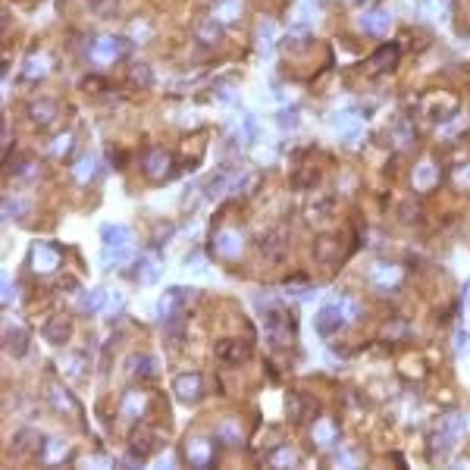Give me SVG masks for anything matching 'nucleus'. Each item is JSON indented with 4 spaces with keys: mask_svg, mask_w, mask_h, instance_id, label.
<instances>
[{
    "mask_svg": "<svg viewBox=\"0 0 470 470\" xmlns=\"http://www.w3.org/2000/svg\"><path fill=\"white\" fill-rule=\"evenodd\" d=\"M100 261L107 270L132 261V232L122 223H107L100 229Z\"/></svg>",
    "mask_w": 470,
    "mask_h": 470,
    "instance_id": "1",
    "label": "nucleus"
},
{
    "mask_svg": "<svg viewBox=\"0 0 470 470\" xmlns=\"http://www.w3.org/2000/svg\"><path fill=\"white\" fill-rule=\"evenodd\" d=\"M188 301H194V288L172 286L163 292L160 301H157V313H160L163 323H167V320H182V308Z\"/></svg>",
    "mask_w": 470,
    "mask_h": 470,
    "instance_id": "2",
    "label": "nucleus"
},
{
    "mask_svg": "<svg viewBox=\"0 0 470 470\" xmlns=\"http://www.w3.org/2000/svg\"><path fill=\"white\" fill-rule=\"evenodd\" d=\"M28 263L35 273L47 276V273H53L63 263V251L53 245V241H35V245H31V254H28Z\"/></svg>",
    "mask_w": 470,
    "mask_h": 470,
    "instance_id": "3",
    "label": "nucleus"
},
{
    "mask_svg": "<svg viewBox=\"0 0 470 470\" xmlns=\"http://www.w3.org/2000/svg\"><path fill=\"white\" fill-rule=\"evenodd\" d=\"M467 429V420L464 414H449V420H445V427L436 433V445H433V454L436 458H449V451L454 449V439Z\"/></svg>",
    "mask_w": 470,
    "mask_h": 470,
    "instance_id": "4",
    "label": "nucleus"
},
{
    "mask_svg": "<svg viewBox=\"0 0 470 470\" xmlns=\"http://www.w3.org/2000/svg\"><path fill=\"white\" fill-rule=\"evenodd\" d=\"M172 392H176V398L182 404H194L198 398L204 395V380L201 373H179L176 380H172Z\"/></svg>",
    "mask_w": 470,
    "mask_h": 470,
    "instance_id": "5",
    "label": "nucleus"
},
{
    "mask_svg": "<svg viewBox=\"0 0 470 470\" xmlns=\"http://www.w3.org/2000/svg\"><path fill=\"white\" fill-rule=\"evenodd\" d=\"M132 454H135L138 461H147L151 454L160 449V433L157 429H151V427H138L135 433H132Z\"/></svg>",
    "mask_w": 470,
    "mask_h": 470,
    "instance_id": "6",
    "label": "nucleus"
},
{
    "mask_svg": "<svg viewBox=\"0 0 470 470\" xmlns=\"http://www.w3.org/2000/svg\"><path fill=\"white\" fill-rule=\"evenodd\" d=\"M169 172H172V157L167 151H160V147L147 151V157H145V176L151 179V182H163Z\"/></svg>",
    "mask_w": 470,
    "mask_h": 470,
    "instance_id": "7",
    "label": "nucleus"
},
{
    "mask_svg": "<svg viewBox=\"0 0 470 470\" xmlns=\"http://www.w3.org/2000/svg\"><path fill=\"white\" fill-rule=\"evenodd\" d=\"M120 53H122V41H120V38L104 35V38H98V41L91 44L88 57L98 63V66H107V63H113L116 57H120Z\"/></svg>",
    "mask_w": 470,
    "mask_h": 470,
    "instance_id": "8",
    "label": "nucleus"
},
{
    "mask_svg": "<svg viewBox=\"0 0 470 470\" xmlns=\"http://www.w3.org/2000/svg\"><path fill=\"white\" fill-rule=\"evenodd\" d=\"M216 357L226 364H245L251 357V345L241 339H219L216 342Z\"/></svg>",
    "mask_w": 470,
    "mask_h": 470,
    "instance_id": "9",
    "label": "nucleus"
},
{
    "mask_svg": "<svg viewBox=\"0 0 470 470\" xmlns=\"http://www.w3.org/2000/svg\"><path fill=\"white\" fill-rule=\"evenodd\" d=\"M342 323H345V320H342L339 304H326V308H320V313L313 317V326H317V333L323 335V339H329L333 333H339Z\"/></svg>",
    "mask_w": 470,
    "mask_h": 470,
    "instance_id": "10",
    "label": "nucleus"
},
{
    "mask_svg": "<svg viewBox=\"0 0 470 470\" xmlns=\"http://www.w3.org/2000/svg\"><path fill=\"white\" fill-rule=\"evenodd\" d=\"M185 458H188V464L192 467H207L210 461H214V442H207V439H201V436L188 439Z\"/></svg>",
    "mask_w": 470,
    "mask_h": 470,
    "instance_id": "11",
    "label": "nucleus"
},
{
    "mask_svg": "<svg viewBox=\"0 0 470 470\" xmlns=\"http://www.w3.org/2000/svg\"><path fill=\"white\" fill-rule=\"evenodd\" d=\"M41 335H44V342H51V345H66L73 339V323H69L66 317H51L41 326Z\"/></svg>",
    "mask_w": 470,
    "mask_h": 470,
    "instance_id": "12",
    "label": "nucleus"
},
{
    "mask_svg": "<svg viewBox=\"0 0 470 470\" xmlns=\"http://www.w3.org/2000/svg\"><path fill=\"white\" fill-rule=\"evenodd\" d=\"M310 436H313V442H317L320 449H333V445L339 442V423H335L333 417H320L317 423H313Z\"/></svg>",
    "mask_w": 470,
    "mask_h": 470,
    "instance_id": "13",
    "label": "nucleus"
},
{
    "mask_svg": "<svg viewBox=\"0 0 470 470\" xmlns=\"http://www.w3.org/2000/svg\"><path fill=\"white\" fill-rule=\"evenodd\" d=\"M214 251L219 257H226V261H235V257L241 254V235L235 232V229H223V232H216V239H214Z\"/></svg>",
    "mask_w": 470,
    "mask_h": 470,
    "instance_id": "14",
    "label": "nucleus"
},
{
    "mask_svg": "<svg viewBox=\"0 0 470 470\" xmlns=\"http://www.w3.org/2000/svg\"><path fill=\"white\" fill-rule=\"evenodd\" d=\"M286 251H288V241H286V232L282 229H273L261 239V254L266 257V261H282Z\"/></svg>",
    "mask_w": 470,
    "mask_h": 470,
    "instance_id": "15",
    "label": "nucleus"
},
{
    "mask_svg": "<svg viewBox=\"0 0 470 470\" xmlns=\"http://www.w3.org/2000/svg\"><path fill=\"white\" fill-rule=\"evenodd\" d=\"M357 26L364 28V31H370V35H389L392 16H389L386 10H367V13H360Z\"/></svg>",
    "mask_w": 470,
    "mask_h": 470,
    "instance_id": "16",
    "label": "nucleus"
},
{
    "mask_svg": "<svg viewBox=\"0 0 470 470\" xmlns=\"http://www.w3.org/2000/svg\"><path fill=\"white\" fill-rule=\"evenodd\" d=\"M339 254H342V245H339L335 235H320V239L313 241V261L335 263V261H339Z\"/></svg>",
    "mask_w": 470,
    "mask_h": 470,
    "instance_id": "17",
    "label": "nucleus"
},
{
    "mask_svg": "<svg viewBox=\"0 0 470 470\" xmlns=\"http://www.w3.org/2000/svg\"><path fill=\"white\" fill-rule=\"evenodd\" d=\"M145 407H147V398H145V392L141 389H129L122 395V404H120V417L125 420H135L145 414Z\"/></svg>",
    "mask_w": 470,
    "mask_h": 470,
    "instance_id": "18",
    "label": "nucleus"
},
{
    "mask_svg": "<svg viewBox=\"0 0 470 470\" xmlns=\"http://www.w3.org/2000/svg\"><path fill=\"white\" fill-rule=\"evenodd\" d=\"M439 182V169H436V163H429V160H423V163H417L414 167V172H411V185L417 188V192H429Z\"/></svg>",
    "mask_w": 470,
    "mask_h": 470,
    "instance_id": "19",
    "label": "nucleus"
},
{
    "mask_svg": "<svg viewBox=\"0 0 470 470\" xmlns=\"http://www.w3.org/2000/svg\"><path fill=\"white\" fill-rule=\"evenodd\" d=\"M4 348H6V355H13V357H22L28 351V333L22 326H6V333H4Z\"/></svg>",
    "mask_w": 470,
    "mask_h": 470,
    "instance_id": "20",
    "label": "nucleus"
},
{
    "mask_svg": "<svg viewBox=\"0 0 470 470\" xmlns=\"http://www.w3.org/2000/svg\"><path fill=\"white\" fill-rule=\"evenodd\" d=\"M370 279L376 282L380 288H395L398 282H402V266H395V263H376L373 270H370Z\"/></svg>",
    "mask_w": 470,
    "mask_h": 470,
    "instance_id": "21",
    "label": "nucleus"
},
{
    "mask_svg": "<svg viewBox=\"0 0 470 470\" xmlns=\"http://www.w3.org/2000/svg\"><path fill=\"white\" fill-rule=\"evenodd\" d=\"M273 44H276V26L270 19H261L257 22V47H261L263 57L273 53Z\"/></svg>",
    "mask_w": 470,
    "mask_h": 470,
    "instance_id": "22",
    "label": "nucleus"
},
{
    "mask_svg": "<svg viewBox=\"0 0 470 470\" xmlns=\"http://www.w3.org/2000/svg\"><path fill=\"white\" fill-rule=\"evenodd\" d=\"M28 116H31V122L47 125V122L57 120V104H53V100H38V104L28 107Z\"/></svg>",
    "mask_w": 470,
    "mask_h": 470,
    "instance_id": "23",
    "label": "nucleus"
},
{
    "mask_svg": "<svg viewBox=\"0 0 470 470\" xmlns=\"http://www.w3.org/2000/svg\"><path fill=\"white\" fill-rule=\"evenodd\" d=\"M335 129H339L348 141H357V138H360V132H364V125H360V120H357L355 113H342L339 120H335Z\"/></svg>",
    "mask_w": 470,
    "mask_h": 470,
    "instance_id": "24",
    "label": "nucleus"
},
{
    "mask_svg": "<svg viewBox=\"0 0 470 470\" xmlns=\"http://www.w3.org/2000/svg\"><path fill=\"white\" fill-rule=\"evenodd\" d=\"M104 301H107L104 288H91V292H85L82 298H78V310L82 313H98L100 308H104Z\"/></svg>",
    "mask_w": 470,
    "mask_h": 470,
    "instance_id": "25",
    "label": "nucleus"
},
{
    "mask_svg": "<svg viewBox=\"0 0 470 470\" xmlns=\"http://www.w3.org/2000/svg\"><path fill=\"white\" fill-rule=\"evenodd\" d=\"M239 13H241V0H219V4H214L216 22H232Z\"/></svg>",
    "mask_w": 470,
    "mask_h": 470,
    "instance_id": "26",
    "label": "nucleus"
},
{
    "mask_svg": "<svg viewBox=\"0 0 470 470\" xmlns=\"http://www.w3.org/2000/svg\"><path fill=\"white\" fill-rule=\"evenodd\" d=\"M47 63H51V60H47L44 53H31V57L26 60V69H22V75H26V78H41V75H47V69H51Z\"/></svg>",
    "mask_w": 470,
    "mask_h": 470,
    "instance_id": "27",
    "label": "nucleus"
},
{
    "mask_svg": "<svg viewBox=\"0 0 470 470\" xmlns=\"http://www.w3.org/2000/svg\"><path fill=\"white\" fill-rule=\"evenodd\" d=\"M194 35H198L201 44H216L219 41V22L210 16L207 22H198V28H194Z\"/></svg>",
    "mask_w": 470,
    "mask_h": 470,
    "instance_id": "28",
    "label": "nucleus"
},
{
    "mask_svg": "<svg viewBox=\"0 0 470 470\" xmlns=\"http://www.w3.org/2000/svg\"><path fill=\"white\" fill-rule=\"evenodd\" d=\"M216 436L223 439L226 445H239L241 442V429H239V423H235V420H223V423H219Z\"/></svg>",
    "mask_w": 470,
    "mask_h": 470,
    "instance_id": "29",
    "label": "nucleus"
},
{
    "mask_svg": "<svg viewBox=\"0 0 470 470\" xmlns=\"http://www.w3.org/2000/svg\"><path fill=\"white\" fill-rule=\"evenodd\" d=\"M157 273H160V266H157L154 257H141V261H138V270H135V279H138V282H154Z\"/></svg>",
    "mask_w": 470,
    "mask_h": 470,
    "instance_id": "30",
    "label": "nucleus"
},
{
    "mask_svg": "<svg viewBox=\"0 0 470 470\" xmlns=\"http://www.w3.org/2000/svg\"><path fill=\"white\" fill-rule=\"evenodd\" d=\"M60 367H63V373H66V376L78 380V376L85 373V370H82V367H85V355H66V357L60 360Z\"/></svg>",
    "mask_w": 470,
    "mask_h": 470,
    "instance_id": "31",
    "label": "nucleus"
},
{
    "mask_svg": "<svg viewBox=\"0 0 470 470\" xmlns=\"http://www.w3.org/2000/svg\"><path fill=\"white\" fill-rule=\"evenodd\" d=\"M270 464L273 467H295L298 464V454L292 451V449H286V445H282V449H276L270 454Z\"/></svg>",
    "mask_w": 470,
    "mask_h": 470,
    "instance_id": "32",
    "label": "nucleus"
},
{
    "mask_svg": "<svg viewBox=\"0 0 470 470\" xmlns=\"http://www.w3.org/2000/svg\"><path fill=\"white\" fill-rule=\"evenodd\" d=\"M116 6H120V0H88V10L100 16V19H110L116 13Z\"/></svg>",
    "mask_w": 470,
    "mask_h": 470,
    "instance_id": "33",
    "label": "nucleus"
},
{
    "mask_svg": "<svg viewBox=\"0 0 470 470\" xmlns=\"http://www.w3.org/2000/svg\"><path fill=\"white\" fill-rule=\"evenodd\" d=\"M317 13V0H298V10H295V22L298 26H308Z\"/></svg>",
    "mask_w": 470,
    "mask_h": 470,
    "instance_id": "34",
    "label": "nucleus"
},
{
    "mask_svg": "<svg viewBox=\"0 0 470 470\" xmlns=\"http://www.w3.org/2000/svg\"><path fill=\"white\" fill-rule=\"evenodd\" d=\"M94 167H98V160H94V157L88 154V157H82V160H78L75 163V179H78V182H88V179L94 176Z\"/></svg>",
    "mask_w": 470,
    "mask_h": 470,
    "instance_id": "35",
    "label": "nucleus"
},
{
    "mask_svg": "<svg viewBox=\"0 0 470 470\" xmlns=\"http://www.w3.org/2000/svg\"><path fill=\"white\" fill-rule=\"evenodd\" d=\"M335 304H339V310H342V320H345V323H355V320H357V313H360V304L355 301V298H339V301H335Z\"/></svg>",
    "mask_w": 470,
    "mask_h": 470,
    "instance_id": "36",
    "label": "nucleus"
},
{
    "mask_svg": "<svg viewBox=\"0 0 470 470\" xmlns=\"http://www.w3.org/2000/svg\"><path fill=\"white\" fill-rule=\"evenodd\" d=\"M132 370L141 373V376H157V360L151 355H138V357H132Z\"/></svg>",
    "mask_w": 470,
    "mask_h": 470,
    "instance_id": "37",
    "label": "nucleus"
},
{
    "mask_svg": "<svg viewBox=\"0 0 470 470\" xmlns=\"http://www.w3.org/2000/svg\"><path fill=\"white\" fill-rule=\"evenodd\" d=\"M63 454H66V442L63 439H47V449H44V461H60Z\"/></svg>",
    "mask_w": 470,
    "mask_h": 470,
    "instance_id": "38",
    "label": "nucleus"
},
{
    "mask_svg": "<svg viewBox=\"0 0 470 470\" xmlns=\"http://www.w3.org/2000/svg\"><path fill=\"white\" fill-rule=\"evenodd\" d=\"M257 185H261V172H248V176L239 182V194H245V198H251Z\"/></svg>",
    "mask_w": 470,
    "mask_h": 470,
    "instance_id": "39",
    "label": "nucleus"
},
{
    "mask_svg": "<svg viewBox=\"0 0 470 470\" xmlns=\"http://www.w3.org/2000/svg\"><path fill=\"white\" fill-rule=\"evenodd\" d=\"M51 398H53V407H57V411H75L73 398H69L63 389H51Z\"/></svg>",
    "mask_w": 470,
    "mask_h": 470,
    "instance_id": "40",
    "label": "nucleus"
},
{
    "mask_svg": "<svg viewBox=\"0 0 470 470\" xmlns=\"http://www.w3.org/2000/svg\"><path fill=\"white\" fill-rule=\"evenodd\" d=\"M226 185H229V172H219L216 179H210V182H207V198H216V194H223Z\"/></svg>",
    "mask_w": 470,
    "mask_h": 470,
    "instance_id": "41",
    "label": "nucleus"
},
{
    "mask_svg": "<svg viewBox=\"0 0 470 470\" xmlns=\"http://www.w3.org/2000/svg\"><path fill=\"white\" fill-rule=\"evenodd\" d=\"M28 439H35V433H31V429H19V433L13 436V451H16V454L26 451V449H28Z\"/></svg>",
    "mask_w": 470,
    "mask_h": 470,
    "instance_id": "42",
    "label": "nucleus"
},
{
    "mask_svg": "<svg viewBox=\"0 0 470 470\" xmlns=\"http://www.w3.org/2000/svg\"><path fill=\"white\" fill-rule=\"evenodd\" d=\"M132 82H138L141 88H147V85H151V69H147L145 63H138V66L132 69Z\"/></svg>",
    "mask_w": 470,
    "mask_h": 470,
    "instance_id": "43",
    "label": "nucleus"
},
{
    "mask_svg": "<svg viewBox=\"0 0 470 470\" xmlns=\"http://www.w3.org/2000/svg\"><path fill=\"white\" fill-rule=\"evenodd\" d=\"M286 411H288V417H292V420H301V398H298L295 392H288V398H286Z\"/></svg>",
    "mask_w": 470,
    "mask_h": 470,
    "instance_id": "44",
    "label": "nucleus"
},
{
    "mask_svg": "<svg viewBox=\"0 0 470 470\" xmlns=\"http://www.w3.org/2000/svg\"><path fill=\"white\" fill-rule=\"evenodd\" d=\"M26 210H28L26 201H10V198L4 201V214H6V216H22Z\"/></svg>",
    "mask_w": 470,
    "mask_h": 470,
    "instance_id": "45",
    "label": "nucleus"
},
{
    "mask_svg": "<svg viewBox=\"0 0 470 470\" xmlns=\"http://www.w3.org/2000/svg\"><path fill=\"white\" fill-rule=\"evenodd\" d=\"M467 342H470V335H467V329H454V355H464L467 351Z\"/></svg>",
    "mask_w": 470,
    "mask_h": 470,
    "instance_id": "46",
    "label": "nucleus"
},
{
    "mask_svg": "<svg viewBox=\"0 0 470 470\" xmlns=\"http://www.w3.org/2000/svg\"><path fill=\"white\" fill-rule=\"evenodd\" d=\"M69 147H73V135H69V132H66V135H57V138H53V154H69Z\"/></svg>",
    "mask_w": 470,
    "mask_h": 470,
    "instance_id": "47",
    "label": "nucleus"
},
{
    "mask_svg": "<svg viewBox=\"0 0 470 470\" xmlns=\"http://www.w3.org/2000/svg\"><path fill=\"white\" fill-rule=\"evenodd\" d=\"M279 125H282V129H295V125H298L295 110H292V113H279Z\"/></svg>",
    "mask_w": 470,
    "mask_h": 470,
    "instance_id": "48",
    "label": "nucleus"
},
{
    "mask_svg": "<svg viewBox=\"0 0 470 470\" xmlns=\"http://www.w3.org/2000/svg\"><path fill=\"white\" fill-rule=\"evenodd\" d=\"M442 4H445V0H442Z\"/></svg>",
    "mask_w": 470,
    "mask_h": 470,
    "instance_id": "49",
    "label": "nucleus"
}]
</instances>
